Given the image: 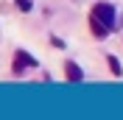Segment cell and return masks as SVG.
<instances>
[{
  "mask_svg": "<svg viewBox=\"0 0 123 120\" xmlns=\"http://www.w3.org/2000/svg\"><path fill=\"white\" fill-rule=\"evenodd\" d=\"M106 59H109V70H112L115 75H120V64H117V59H115V56H106Z\"/></svg>",
  "mask_w": 123,
  "mask_h": 120,
  "instance_id": "277c9868",
  "label": "cell"
},
{
  "mask_svg": "<svg viewBox=\"0 0 123 120\" xmlns=\"http://www.w3.org/2000/svg\"><path fill=\"white\" fill-rule=\"evenodd\" d=\"M64 73H67V81H84V73L76 61H64Z\"/></svg>",
  "mask_w": 123,
  "mask_h": 120,
  "instance_id": "3957f363",
  "label": "cell"
},
{
  "mask_svg": "<svg viewBox=\"0 0 123 120\" xmlns=\"http://www.w3.org/2000/svg\"><path fill=\"white\" fill-rule=\"evenodd\" d=\"M25 67H37V59L25 50H17L14 53V73H23Z\"/></svg>",
  "mask_w": 123,
  "mask_h": 120,
  "instance_id": "7a4b0ae2",
  "label": "cell"
},
{
  "mask_svg": "<svg viewBox=\"0 0 123 120\" xmlns=\"http://www.w3.org/2000/svg\"><path fill=\"white\" fill-rule=\"evenodd\" d=\"M17 6L23 8V11H28V8H31V3H28V0H17Z\"/></svg>",
  "mask_w": 123,
  "mask_h": 120,
  "instance_id": "5b68a950",
  "label": "cell"
},
{
  "mask_svg": "<svg viewBox=\"0 0 123 120\" xmlns=\"http://www.w3.org/2000/svg\"><path fill=\"white\" fill-rule=\"evenodd\" d=\"M92 17H95L101 25H106L109 31L115 28V8L109 6V3H95V6H92Z\"/></svg>",
  "mask_w": 123,
  "mask_h": 120,
  "instance_id": "6da1fadb",
  "label": "cell"
}]
</instances>
